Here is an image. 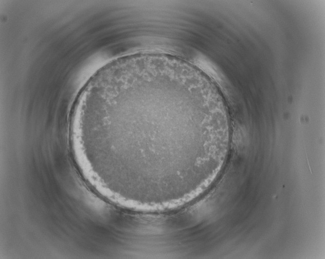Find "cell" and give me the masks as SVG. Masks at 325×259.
Masks as SVG:
<instances>
[{
	"mask_svg": "<svg viewBox=\"0 0 325 259\" xmlns=\"http://www.w3.org/2000/svg\"><path fill=\"white\" fill-rule=\"evenodd\" d=\"M215 128L208 99L187 79L166 70L123 66L78 99L70 134L118 181L158 185L201 164Z\"/></svg>",
	"mask_w": 325,
	"mask_h": 259,
	"instance_id": "obj_1",
	"label": "cell"
}]
</instances>
